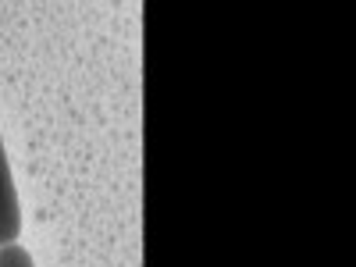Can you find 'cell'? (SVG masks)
I'll return each mask as SVG.
<instances>
[{"mask_svg":"<svg viewBox=\"0 0 356 267\" xmlns=\"http://www.w3.org/2000/svg\"><path fill=\"white\" fill-rule=\"evenodd\" d=\"M18 232H22V207H18L11 161H8V150H4V139H0V246L18 243Z\"/></svg>","mask_w":356,"mask_h":267,"instance_id":"cell-1","label":"cell"},{"mask_svg":"<svg viewBox=\"0 0 356 267\" xmlns=\"http://www.w3.org/2000/svg\"><path fill=\"white\" fill-rule=\"evenodd\" d=\"M0 267H36V260L22 243H4L0 246Z\"/></svg>","mask_w":356,"mask_h":267,"instance_id":"cell-2","label":"cell"}]
</instances>
